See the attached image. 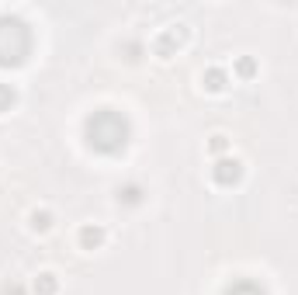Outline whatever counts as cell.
I'll return each instance as SVG.
<instances>
[{
    "label": "cell",
    "mask_w": 298,
    "mask_h": 295,
    "mask_svg": "<svg viewBox=\"0 0 298 295\" xmlns=\"http://www.w3.org/2000/svg\"><path fill=\"white\" fill-rule=\"evenodd\" d=\"M101 240H104V233H101V229H90V226L84 229V243H94V247H97Z\"/></svg>",
    "instance_id": "2"
},
{
    "label": "cell",
    "mask_w": 298,
    "mask_h": 295,
    "mask_svg": "<svg viewBox=\"0 0 298 295\" xmlns=\"http://www.w3.org/2000/svg\"><path fill=\"white\" fill-rule=\"evenodd\" d=\"M49 226H52V223H49V212H42V215L35 212V215H31V229H39V233H45Z\"/></svg>",
    "instance_id": "1"
}]
</instances>
